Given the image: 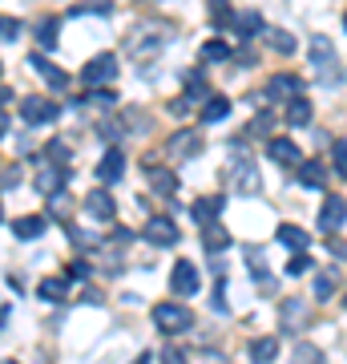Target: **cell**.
<instances>
[{
    "mask_svg": "<svg viewBox=\"0 0 347 364\" xmlns=\"http://www.w3.org/2000/svg\"><path fill=\"white\" fill-rule=\"evenodd\" d=\"M202 146H206V138L198 130H178L174 138H170V158H198L202 154Z\"/></svg>",
    "mask_w": 347,
    "mask_h": 364,
    "instance_id": "9c48e42d",
    "label": "cell"
},
{
    "mask_svg": "<svg viewBox=\"0 0 347 364\" xmlns=\"http://www.w3.org/2000/svg\"><path fill=\"white\" fill-rule=\"evenodd\" d=\"M231 114V102L226 97H206L202 102V122L210 126V122H222V117Z\"/></svg>",
    "mask_w": 347,
    "mask_h": 364,
    "instance_id": "83f0119b",
    "label": "cell"
},
{
    "mask_svg": "<svg viewBox=\"0 0 347 364\" xmlns=\"http://www.w3.org/2000/svg\"><path fill=\"white\" fill-rule=\"evenodd\" d=\"M270 126H275V114H258L255 122H250V134H255V138H267V142H270Z\"/></svg>",
    "mask_w": 347,
    "mask_h": 364,
    "instance_id": "8d00e7d4",
    "label": "cell"
},
{
    "mask_svg": "<svg viewBox=\"0 0 347 364\" xmlns=\"http://www.w3.org/2000/svg\"><path fill=\"white\" fill-rule=\"evenodd\" d=\"M335 287H339V284H335V272H319V275H315V299H331Z\"/></svg>",
    "mask_w": 347,
    "mask_h": 364,
    "instance_id": "d6a6232c",
    "label": "cell"
},
{
    "mask_svg": "<svg viewBox=\"0 0 347 364\" xmlns=\"http://www.w3.org/2000/svg\"><path fill=\"white\" fill-rule=\"evenodd\" d=\"M13 97H9V90H0V105H9Z\"/></svg>",
    "mask_w": 347,
    "mask_h": 364,
    "instance_id": "7dc6e473",
    "label": "cell"
},
{
    "mask_svg": "<svg viewBox=\"0 0 347 364\" xmlns=\"http://www.w3.org/2000/svg\"><path fill=\"white\" fill-rule=\"evenodd\" d=\"M166 41H170V25H138V33H129V53L150 61L154 53H162Z\"/></svg>",
    "mask_w": 347,
    "mask_h": 364,
    "instance_id": "7a4b0ae2",
    "label": "cell"
},
{
    "mask_svg": "<svg viewBox=\"0 0 347 364\" xmlns=\"http://www.w3.org/2000/svg\"><path fill=\"white\" fill-rule=\"evenodd\" d=\"M307 122H311V102L299 93V97L287 102V126H307Z\"/></svg>",
    "mask_w": 347,
    "mask_h": 364,
    "instance_id": "4316f807",
    "label": "cell"
},
{
    "mask_svg": "<svg viewBox=\"0 0 347 364\" xmlns=\"http://www.w3.org/2000/svg\"><path fill=\"white\" fill-rule=\"evenodd\" d=\"M331 158H335V170H339V174H343V178H347V142H343V138H339V142H335Z\"/></svg>",
    "mask_w": 347,
    "mask_h": 364,
    "instance_id": "ab89813d",
    "label": "cell"
},
{
    "mask_svg": "<svg viewBox=\"0 0 347 364\" xmlns=\"http://www.w3.org/2000/svg\"><path fill=\"white\" fill-rule=\"evenodd\" d=\"M210 13H214V25H226V21H231V4H226V0H210Z\"/></svg>",
    "mask_w": 347,
    "mask_h": 364,
    "instance_id": "f35d334b",
    "label": "cell"
},
{
    "mask_svg": "<svg viewBox=\"0 0 347 364\" xmlns=\"http://www.w3.org/2000/svg\"><path fill=\"white\" fill-rule=\"evenodd\" d=\"M142 239L154 243V247H174V243H178V227H174V219H166V215H154L150 223H142Z\"/></svg>",
    "mask_w": 347,
    "mask_h": 364,
    "instance_id": "52a82bcc",
    "label": "cell"
},
{
    "mask_svg": "<svg viewBox=\"0 0 347 364\" xmlns=\"http://www.w3.org/2000/svg\"><path fill=\"white\" fill-rule=\"evenodd\" d=\"M45 227H49V223L40 219V215H25V219L13 223V235L16 239H37V235H45Z\"/></svg>",
    "mask_w": 347,
    "mask_h": 364,
    "instance_id": "484cf974",
    "label": "cell"
},
{
    "mask_svg": "<svg viewBox=\"0 0 347 364\" xmlns=\"http://www.w3.org/2000/svg\"><path fill=\"white\" fill-rule=\"evenodd\" d=\"M303 272H311V259H307V255H295V259L287 263V275H303Z\"/></svg>",
    "mask_w": 347,
    "mask_h": 364,
    "instance_id": "60d3db41",
    "label": "cell"
},
{
    "mask_svg": "<svg viewBox=\"0 0 347 364\" xmlns=\"http://www.w3.org/2000/svg\"><path fill=\"white\" fill-rule=\"evenodd\" d=\"M133 364H150V352H142V356H138V360H133Z\"/></svg>",
    "mask_w": 347,
    "mask_h": 364,
    "instance_id": "c3c4849f",
    "label": "cell"
},
{
    "mask_svg": "<svg viewBox=\"0 0 347 364\" xmlns=\"http://www.w3.org/2000/svg\"><path fill=\"white\" fill-rule=\"evenodd\" d=\"M37 41L45 45V49H57V21H53V16L37 25Z\"/></svg>",
    "mask_w": 347,
    "mask_h": 364,
    "instance_id": "e575fe53",
    "label": "cell"
},
{
    "mask_svg": "<svg viewBox=\"0 0 347 364\" xmlns=\"http://www.w3.org/2000/svg\"><path fill=\"white\" fill-rule=\"evenodd\" d=\"M145 178H150V186H154L162 198H170V195H178V174L174 170H166V166H150L145 170Z\"/></svg>",
    "mask_w": 347,
    "mask_h": 364,
    "instance_id": "ac0fdd59",
    "label": "cell"
},
{
    "mask_svg": "<svg viewBox=\"0 0 347 364\" xmlns=\"http://www.w3.org/2000/svg\"><path fill=\"white\" fill-rule=\"evenodd\" d=\"M234 28H238V37H255V33H258V28H263V16H258V13H238V16H234Z\"/></svg>",
    "mask_w": 347,
    "mask_h": 364,
    "instance_id": "f546056e",
    "label": "cell"
},
{
    "mask_svg": "<svg viewBox=\"0 0 347 364\" xmlns=\"http://www.w3.org/2000/svg\"><path fill=\"white\" fill-rule=\"evenodd\" d=\"M61 182H65V166H53V162H45L40 166V174H37V191L45 198H53L57 191H61Z\"/></svg>",
    "mask_w": 347,
    "mask_h": 364,
    "instance_id": "ffe728a7",
    "label": "cell"
},
{
    "mask_svg": "<svg viewBox=\"0 0 347 364\" xmlns=\"http://www.w3.org/2000/svg\"><path fill=\"white\" fill-rule=\"evenodd\" d=\"M311 73L319 77V85H335V77H339V53H335L331 37H323V33L311 37Z\"/></svg>",
    "mask_w": 347,
    "mask_h": 364,
    "instance_id": "6da1fadb",
    "label": "cell"
},
{
    "mask_svg": "<svg viewBox=\"0 0 347 364\" xmlns=\"http://www.w3.org/2000/svg\"><path fill=\"white\" fill-rule=\"evenodd\" d=\"M162 364H190V360H186V352L182 348H166L162 352Z\"/></svg>",
    "mask_w": 347,
    "mask_h": 364,
    "instance_id": "b9f144b4",
    "label": "cell"
},
{
    "mask_svg": "<svg viewBox=\"0 0 347 364\" xmlns=\"http://www.w3.org/2000/svg\"><path fill=\"white\" fill-rule=\"evenodd\" d=\"M250 364H270L275 356H279V340L275 336H258V340H250Z\"/></svg>",
    "mask_w": 347,
    "mask_h": 364,
    "instance_id": "cb8c5ba5",
    "label": "cell"
},
{
    "mask_svg": "<svg viewBox=\"0 0 347 364\" xmlns=\"http://www.w3.org/2000/svg\"><path fill=\"white\" fill-rule=\"evenodd\" d=\"M45 158H49L53 166H65V162H69V146H65V142H49V146H45Z\"/></svg>",
    "mask_w": 347,
    "mask_h": 364,
    "instance_id": "d590c367",
    "label": "cell"
},
{
    "mask_svg": "<svg viewBox=\"0 0 347 364\" xmlns=\"http://www.w3.org/2000/svg\"><path fill=\"white\" fill-rule=\"evenodd\" d=\"M16 182H21V170H4V191H9V186H16Z\"/></svg>",
    "mask_w": 347,
    "mask_h": 364,
    "instance_id": "f6af8a7d",
    "label": "cell"
},
{
    "mask_svg": "<svg viewBox=\"0 0 347 364\" xmlns=\"http://www.w3.org/2000/svg\"><path fill=\"white\" fill-rule=\"evenodd\" d=\"M154 324L162 328V332H186V328L194 324V312L186 308V304L166 299V304H158L154 308Z\"/></svg>",
    "mask_w": 347,
    "mask_h": 364,
    "instance_id": "3957f363",
    "label": "cell"
},
{
    "mask_svg": "<svg viewBox=\"0 0 347 364\" xmlns=\"http://www.w3.org/2000/svg\"><path fill=\"white\" fill-rule=\"evenodd\" d=\"M279 243H283V247H291L295 255H303V251L311 247V235L303 231V227H291V223H283V227H279Z\"/></svg>",
    "mask_w": 347,
    "mask_h": 364,
    "instance_id": "7402d4cb",
    "label": "cell"
},
{
    "mask_svg": "<svg viewBox=\"0 0 347 364\" xmlns=\"http://www.w3.org/2000/svg\"><path fill=\"white\" fill-rule=\"evenodd\" d=\"M198 57H202V61H231V45H226V41H206Z\"/></svg>",
    "mask_w": 347,
    "mask_h": 364,
    "instance_id": "4dcf8cb0",
    "label": "cell"
},
{
    "mask_svg": "<svg viewBox=\"0 0 347 364\" xmlns=\"http://www.w3.org/2000/svg\"><path fill=\"white\" fill-rule=\"evenodd\" d=\"M49 215H53V219H69V215H73V198L57 191V195L49 198Z\"/></svg>",
    "mask_w": 347,
    "mask_h": 364,
    "instance_id": "1f68e13d",
    "label": "cell"
},
{
    "mask_svg": "<svg viewBox=\"0 0 347 364\" xmlns=\"http://www.w3.org/2000/svg\"><path fill=\"white\" fill-rule=\"evenodd\" d=\"M303 324H307V304H303V299H283V308H279V328H283V332H299Z\"/></svg>",
    "mask_w": 347,
    "mask_h": 364,
    "instance_id": "4fadbf2b",
    "label": "cell"
},
{
    "mask_svg": "<svg viewBox=\"0 0 347 364\" xmlns=\"http://www.w3.org/2000/svg\"><path fill=\"white\" fill-rule=\"evenodd\" d=\"M97 134H101V138H109V142H114V138H117V126H114V122H105V126H101V130H97Z\"/></svg>",
    "mask_w": 347,
    "mask_h": 364,
    "instance_id": "bcb514c9",
    "label": "cell"
},
{
    "mask_svg": "<svg viewBox=\"0 0 347 364\" xmlns=\"http://www.w3.org/2000/svg\"><path fill=\"white\" fill-rule=\"evenodd\" d=\"M291 364H323V348H315V344H299Z\"/></svg>",
    "mask_w": 347,
    "mask_h": 364,
    "instance_id": "836d02e7",
    "label": "cell"
},
{
    "mask_svg": "<svg viewBox=\"0 0 347 364\" xmlns=\"http://www.w3.org/2000/svg\"><path fill=\"white\" fill-rule=\"evenodd\" d=\"M343 304H347V296H343Z\"/></svg>",
    "mask_w": 347,
    "mask_h": 364,
    "instance_id": "f5cc1de1",
    "label": "cell"
},
{
    "mask_svg": "<svg viewBox=\"0 0 347 364\" xmlns=\"http://www.w3.org/2000/svg\"><path fill=\"white\" fill-rule=\"evenodd\" d=\"M21 37V21L16 16H0V41H16Z\"/></svg>",
    "mask_w": 347,
    "mask_h": 364,
    "instance_id": "74e56055",
    "label": "cell"
},
{
    "mask_svg": "<svg viewBox=\"0 0 347 364\" xmlns=\"http://www.w3.org/2000/svg\"><path fill=\"white\" fill-rule=\"evenodd\" d=\"M93 102H97V105H114L117 93H114V90H97V93H93Z\"/></svg>",
    "mask_w": 347,
    "mask_h": 364,
    "instance_id": "ee69618b",
    "label": "cell"
},
{
    "mask_svg": "<svg viewBox=\"0 0 347 364\" xmlns=\"http://www.w3.org/2000/svg\"><path fill=\"white\" fill-rule=\"evenodd\" d=\"M267 45H270L275 53H295V45H299V41L291 37L287 28H267Z\"/></svg>",
    "mask_w": 347,
    "mask_h": 364,
    "instance_id": "f1b7e54d",
    "label": "cell"
},
{
    "mask_svg": "<svg viewBox=\"0 0 347 364\" xmlns=\"http://www.w3.org/2000/svg\"><path fill=\"white\" fill-rule=\"evenodd\" d=\"M0 364H16V360H0Z\"/></svg>",
    "mask_w": 347,
    "mask_h": 364,
    "instance_id": "f907efd6",
    "label": "cell"
},
{
    "mask_svg": "<svg viewBox=\"0 0 347 364\" xmlns=\"http://www.w3.org/2000/svg\"><path fill=\"white\" fill-rule=\"evenodd\" d=\"M57 102H49V97H25L21 102V117H25V126H49V122H57Z\"/></svg>",
    "mask_w": 347,
    "mask_h": 364,
    "instance_id": "8992f818",
    "label": "cell"
},
{
    "mask_svg": "<svg viewBox=\"0 0 347 364\" xmlns=\"http://www.w3.org/2000/svg\"><path fill=\"white\" fill-rule=\"evenodd\" d=\"M37 296L49 299V304H61V299L69 296V279H65V275H45L40 287H37Z\"/></svg>",
    "mask_w": 347,
    "mask_h": 364,
    "instance_id": "603a6c76",
    "label": "cell"
},
{
    "mask_svg": "<svg viewBox=\"0 0 347 364\" xmlns=\"http://www.w3.org/2000/svg\"><path fill=\"white\" fill-rule=\"evenodd\" d=\"M246 267L255 272L258 291H263V296H270V291H275V275L267 272V259H263V251H258V247H246Z\"/></svg>",
    "mask_w": 347,
    "mask_h": 364,
    "instance_id": "5bb4252c",
    "label": "cell"
},
{
    "mask_svg": "<svg viewBox=\"0 0 347 364\" xmlns=\"http://www.w3.org/2000/svg\"><path fill=\"white\" fill-rule=\"evenodd\" d=\"M299 182H303V191H323V182H327V166H323L319 158H307V162L299 166Z\"/></svg>",
    "mask_w": 347,
    "mask_h": 364,
    "instance_id": "d6986e66",
    "label": "cell"
},
{
    "mask_svg": "<svg viewBox=\"0 0 347 364\" xmlns=\"http://www.w3.org/2000/svg\"><path fill=\"white\" fill-rule=\"evenodd\" d=\"M343 223H347V203L339 195H327L323 198V207H319V227L331 235V231H339Z\"/></svg>",
    "mask_w": 347,
    "mask_h": 364,
    "instance_id": "8fae6325",
    "label": "cell"
},
{
    "mask_svg": "<svg viewBox=\"0 0 347 364\" xmlns=\"http://www.w3.org/2000/svg\"><path fill=\"white\" fill-rule=\"evenodd\" d=\"M270 97V102H291V97H299L303 93V81L295 77V73H279V77L267 81V90H263Z\"/></svg>",
    "mask_w": 347,
    "mask_h": 364,
    "instance_id": "7c38bea8",
    "label": "cell"
},
{
    "mask_svg": "<svg viewBox=\"0 0 347 364\" xmlns=\"http://www.w3.org/2000/svg\"><path fill=\"white\" fill-rule=\"evenodd\" d=\"M222 207H226V195H202L190 203V215L194 223H202V227H210V223H219Z\"/></svg>",
    "mask_w": 347,
    "mask_h": 364,
    "instance_id": "30bf717a",
    "label": "cell"
},
{
    "mask_svg": "<svg viewBox=\"0 0 347 364\" xmlns=\"http://www.w3.org/2000/svg\"><path fill=\"white\" fill-rule=\"evenodd\" d=\"M85 210H89V219H97V223H109L117 215V207H114V195L109 191H89V198H85Z\"/></svg>",
    "mask_w": 347,
    "mask_h": 364,
    "instance_id": "9a60e30c",
    "label": "cell"
},
{
    "mask_svg": "<svg viewBox=\"0 0 347 364\" xmlns=\"http://www.w3.org/2000/svg\"><path fill=\"white\" fill-rule=\"evenodd\" d=\"M85 275H89V263H85V259L69 263V279H85Z\"/></svg>",
    "mask_w": 347,
    "mask_h": 364,
    "instance_id": "7bdbcfd3",
    "label": "cell"
},
{
    "mask_svg": "<svg viewBox=\"0 0 347 364\" xmlns=\"http://www.w3.org/2000/svg\"><path fill=\"white\" fill-rule=\"evenodd\" d=\"M114 77H117V57L114 53H97V57L85 61V69H81V81L93 85V90H97V85H109Z\"/></svg>",
    "mask_w": 347,
    "mask_h": 364,
    "instance_id": "277c9868",
    "label": "cell"
},
{
    "mask_svg": "<svg viewBox=\"0 0 347 364\" xmlns=\"http://www.w3.org/2000/svg\"><path fill=\"white\" fill-rule=\"evenodd\" d=\"M231 182H234V191H238V195H258V191H263V178H258L255 162H250L246 154H238L231 162Z\"/></svg>",
    "mask_w": 347,
    "mask_h": 364,
    "instance_id": "5b68a950",
    "label": "cell"
},
{
    "mask_svg": "<svg viewBox=\"0 0 347 364\" xmlns=\"http://www.w3.org/2000/svg\"><path fill=\"white\" fill-rule=\"evenodd\" d=\"M267 154L279 162V166H295V162H303V154H299V146L291 142V138H270L267 142Z\"/></svg>",
    "mask_w": 347,
    "mask_h": 364,
    "instance_id": "2e32d148",
    "label": "cell"
},
{
    "mask_svg": "<svg viewBox=\"0 0 347 364\" xmlns=\"http://www.w3.org/2000/svg\"><path fill=\"white\" fill-rule=\"evenodd\" d=\"M343 28H347V13H343Z\"/></svg>",
    "mask_w": 347,
    "mask_h": 364,
    "instance_id": "816d5d0a",
    "label": "cell"
},
{
    "mask_svg": "<svg viewBox=\"0 0 347 364\" xmlns=\"http://www.w3.org/2000/svg\"><path fill=\"white\" fill-rule=\"evenodd\" d=\"M28 61H33V69H37L40 77L49 81L53 90H61V85H69V73H65V69H57V65H53V61H45V57H40V53H33V57H28Z\"/></svg>",
    "mask_w": 347,
    "mask_h": 364,
    "instance_id": "44dd1931",
    "label": "cell"
},
{
    "mask_svg": "<svg viewBox=\"0 0 347 364\" xmlns=\"http://www.w3.org/2000/svg\"><path fill=\"white\" fill-rule=\"evenodd\" d=\"M202 247H206V255H222V251L231 247V231H226L222 223L202 227Z\"/></svg>",
    "mask_w": 347,
    "mask_h": 364,
    "instance_id": "e0dca14e",
    "label": "cell"
},
{
    "mask_svg": "<svg viewBox=\"0 0 347 364\" xmlns=\"http://www.w3.org/2000/svg\"><path fill=\"white\" fill-rule=\"evenodd\" d=\"M0 134H4V114H0Z\"/></svg>",
    "mask_w": 347,
    "mask_h": 364,
    "instance_id": "681fc988",
    "label": "cell"
},
{
    "mask_svg": "<svg viewBox=\"0 0 347 364\" xmlns=\"http://www.w3.org/2000/svg\"><path fill=\"white\" fill-rule=\"evenodd\" d=\"M121 170H126V154H121V150H109V154L97 162V178H101V182H117V178H121Z\"/></svg>",
    "mask_w": 347,
    "mask_h": 364,
    "instance_id": "d4e9b609",
    "label": "cell"
},
{
    "mask_svg": "<svg viewBox=\"0 0 347 364\" xmlns=\"http://www.w3.org/2000/svg\"><path fill=\"white\" fill-rule=\"evenodd\" d=\"M170 287H174V296H182V299L194 296V291L202 287L198 284V267H194L190 259H178L174 263V272H170Z\"/></svg>",
    "mask_w": 347,
    "mask_h": 364,
    "instance_id": "ba28073f",
    "label": "cell"
}]
</instances>
